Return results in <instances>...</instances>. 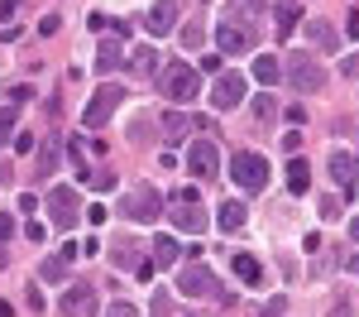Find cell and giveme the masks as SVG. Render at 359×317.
Segmentation results:
<instances>
[{
  "instance_id": "obj_3",
  "label": "cell",
  "mask_w": 359,
  "mask_h": 317,
  "mask_svg": "<svg viewBox=\"0 0 359 317\" xmlns=\"http://www.w3.org/2000/svg\"><path fill=\"white\" fill-rule=\"evenodd\" d=\"M120 101H125V86H120V82H101V86H96V96L86 101L82 125H91V130H101V125H106V120L115 115V106H120Z\"/></svg>"
},
{
  "instance_id": "obj_39",
  "label": "cell",
  "mask_w": 359,
  "mask_h": 317,
  "mask_svg": "<svg viewBox=\"0 0 359 317\" xmlns=\"http://www.w3.org/2000/svg\"><path fill=\"white\" fill-rule=\"evenodd\" d=\"M340 72H345V77H359V53L345 58V63H340Z\"/></svg>"
},
{
  "instance_id": "obj_35",
  "label": "cell",
  "mask_w": 359,
  "mask_h": 317,
  "mask_svg": "<svg viewBox=\"0 0 359 317\" xmlns=\"http://www.w3.org/2000/svg\"><path fill=\"white\" fill-rule=\"evenodd\" d=\"M91 188H101V193H106V188H115V173H106V169L91 173Z\"/></svg>"
},
{
  "instance_id": "obj_11",
  "label": "cell",
  "mask_w": 359,
  "mask_h": 317,
  "mask_svg": "<svg viewBox=\"0 0 359 317\" xmlns=\"http://www.w3.org/2000/svg\"><path fill=\"white\" fill-rule=\"evenodd\" d=\"M144 29H149L154 39H163L168 29H177V0H154V5L144 10Z\"/></svg>"
},
{
  "instance_id": "obj_28",
  "label": "cell",
  "mask_w": 359,
  "mask_h": 317,
  "mask_svg": "<svg viewBox=\"0 0 359 317\" xmlns=\"http://www.w3.org/2000/svg\"><path fill=\"white\" fill-rule=\"evenodd\" d=\"M115 269H120V274H135V269H139V250L130 245V240L115 250Z\"/></svg>"
},
{
  "instance_id": "obj_10",
  "label": "cell",
  "mask_w": 359,
  "mask_h": 317,
  "mask_svg": "<svg viewBox=\"0 0 359 317\" xmlns=\"http://www.w3.org/2000/svg\"><path fill=\"white\" fill-rule=\"evenodd\" d=\"M187 169L196 173V178H216L221 173V149L211 140H192V149H187Z\"/></svg>"
},
{
  "instance_id": "obj_13",
  "label": "cell",
  "mask_w": 359,
  "mask_h": 317,
  "mask_svg": "<svg viewBox=\"0 0 359 317\" xmlns=\"http://www.w3.org/2000/svg\"><path fill=\"white\" fill-rule=\"evenodd\" d=\"M62 313H72V317L96 313V288L91 284H72L67 293H62Z\"/></svg>"
},
{
  "instance_id": "obj_40",
  "label": "cell",
  "mask_w": 359,
  "mask_h": 317,
  "mask_svg": "<svg viewBox=\"0 0 359 317\" xmlns=\"http://www.w3.org/2000/svg\"><path fill=\"white\" fill-rule=\"evenodd\" d=\"M5 235H15V216H10V212H0V240H5Z\"/></svg>"
},
{
  "instance_id": "obj_22",
  "label": "cell",
  "mask_w": 359,
  "mask_h": 317,
  "mask_svg": "<svg viewBox=\"0 0 359 317\" xmlns=\"http://www.w3.org/2000/svg\"><path fill=\"white\" fill-rule=\"evenodd\" d=\"M120 63H125V53H120V44H101V48H96V72H101V77H111L115 67H120Z\"/></svg>"
},
{
  "instance_id": "obj_16",
  "label": "cell",
  "mask_w": 359,
  "mask_h": 317,
  "mask_svg": "<svg viewBox=\"0 0 359 317\" xmlns=\"http://www.w3.org/2000/svg\"><path fill=\"white\" fill-rule=\"evenodd\" d=\"M331 178L345 188V198H350V188H355V178H359V159L355 154H331Z\"/></svg>"
},
{
  "instance_id": "obj_5",
  "label": "cell",
  "mask_w": 359,
  "mask_h": 317,
  "mask_svg": "<svg viewBox=\"0 0 359 317\" xmlns=\"http://www.w3.org/2000/svg\"><path fill=\"white\" fill-rule=\"evenodd\" d=\"M125 221H158L163 216V198L154 193V188H135L130 198H120V207H115Z\"/></svg>"
},
{
  "instance_id": "obj_1",
  "label": "cell",
  "mask_w": 359,
  "mask_h": 317,
  "mask_svg": "<svg viewBox=\"0 0 359 317\" xmlns=\"http://www.w3.org/2000/svg\"><path fill=\"white\" fill-rule=\"evenodd\" d=\"M158 91L172 106H192L196 96H201V77H196L192 63H163L158 67Z\"/></svg>"
},
{
  "instance_id": "obj_29",
  "label": "cell",
  "mask_w": 359,
  "mask_h": 317,
  "mask_svg": "<svg viewBox=\"0 0 359 317\" xmlns=\"http://www.w3.org/2000/svg\"><path fill=\"white\" fill-rule=\"evenodd\" d=\"M177 39H182V48L192 53V48H201V39H206V34H201V25L192 20V25H182V29H177Z\"/></svg>"
},
{
  "instance_id": "obj_4",
  "label": "cell",
  "mask_w": 359,
  "mask_h": 317,
  "mask_svg": "<svg viewBox=\"0 0 359 317\" xmlns=\"http://www.w3.org/2000/svg\"><path fill=\"white\" fill-rule=\"evenodd\" d=\"M230 178L245 188V193H259V188H269V159H259V154H230Z\"/></svg>"
},
{
  "instance_id": "obj_2",
  "label": "cell",
  "mask_w": 359,
  "mask_h": 317,
  "mask_svg": "<svg viewBox=\"0 0 359 317\" xmlns=\"http://www.w3.org/2000/svg\"><path fill=\"white\" fill-rule=\"evenodd\" d=\"M168 216H172V226L182 231V235H201L206 231V207L196 202V193L192 188H182V193H172V202H168Z\"/></svg>"
},
{
  "instance_id": "obj_6",
  "label": "cell",
  "mask_w": 359,
  "mask_h": 317,
  "mask_svg": "<svg viewBox=\"0 0 359 317\" xmlns=\"http://www.w3.org/2000/svg\"><path fill=\"white\" fill-rule=\"evenodd\" d=\"M283 72H287V82L297 86V91H321V86H326V72H321V63H316V58H306V53H287Z\"/></svg>"
},
{
  "instance_id": "obj_33",
  "label": "cell",
  "mask_w": 359,
  "mask_h": 317,
  "mask_svg": "<svg viewBox=\"0 0 359 317\" xmlns=\"http://www.w3.org/2000/svg\"><path fill=\"white\" fill-rule=\"evenodd\" d=\"M283 308H287V298L278 293V298H269V303H264V313H259V317H278V313H283Z\"/></svg>"
},
{
  "instance_id": "obj_25",
  "label": "cell",
  "mask_w": 359,
  "mask_h": 317,
  "mask_svg": "<svg viewBox=\"0 0 359 317\" xmlns=\"http://www.w3.org/2000/svg\"><path fill=\"white\" fill-rule=\"evenodd\" d=\"M254 77H259L264 86H273L278 77H283V63H278V58H269V53H264V58H254Z\"/></svg>"
},
{
  "instance_id": "obj_21",
  "label": "cell",
  "mask_w": 359,
  "mask_h": 317,
  "mask_svg": "<svg viewBox=\"0 0 359 317\" xmlns=\"http://www.w3.org/2000/svg\"><path fill=\"white\" fill-rule=\"evenodd\" d=\"M287 188H292V198H302L306 188H311V169H306V159H287Z\"/></svg>"
},
{
  "instance_id": "obj_37",
  "label": "cell",
  "mask_w": 359,
  "mask_h": 317,
  "mask_svg": "<svg viewBox=\"0 0 359 317\" xmlns=\"http://www.w3.org/2000/svg\"><path fill=\"white\" fill-rule=\"evenodd\" d=\"M168 313V288H154V317Z\"/></svg>"
},
{
  "instance_id": "obj_12",
  "label": "cell",
  "mask_w": 359,
  "mask_h": 317,
  "mask_svg": "<svg viewBox=\"0 0 359 317\" xmlns=\"http://www.w3.org/2000/svg\"><path fill=\"white\" fill-rule=\"evenodd\" d=\"M216 48H221V53H249V48H254V34H249V25L225 20V25L216 29Z\"/></svg>"
},
{
  "instance_id": "obj_9",
  "label": "cell",
  "mask_w": 359,
  "mask_h": 317,
  "mask_svg": "<svg viewBox=\"0 0 359 317\" xmlns=\"http://www.w3.org/2000/svg\"><path fill=\"white\" fill-rule=\"evenodd\" d=\"M48 216H53V226L57 231H72L77 226V212H82V202H77V188H53L48 193Z\"/></svg>"
},
{
  "instance_id": "obj_20",
  "label": "cell",
  "mask_w": 359,
  "mask_h": 317,
  "mask_svg": "<svg viewBox=\"0 0 359 317\" xmlns=\"http://www.w3.org/2000/svg\"><path fill=\"white\" fill-rule=\"evenodd\" d=\"M158 67H163V63L154 53V44H139L135 58H130V72H135V77H149V72H158Z\"/></svg>"
},
{
  "instance_id": "obj_38",
  "label": "cell",
  "mask_w": 359,
  "mask_h": 317,
  "mask_svg": "<svg viewBox=\"0 0 359 317\" xmlns=\"http://www.w3.org/2000/svg\"><path fill=\"white\" fill-rule=\"evenodd\" d=\"M29 308H34V313H43V288H39V284H29Z\"/></svg>"
},
{
  "instance_id": "obj_24",
  "label": "cell",
  "mask_w": 359,
  "mask_h": 317,
  "mask_svg": "<svg viewBox=\"0 0 359 317\" xmlns=\"http://www.w3.org/2000/svg\"><path fill=\"white\" fill-rule=\"evenodd\" d=\"M230 264H235V274H240L245 284H264V264H259L254 255H235Z\"/></svg>"
},
{
  "instance_id": "obj_42",
  "label": "cell",
  "mask_w": 359,
  "mask_h": 317,
  "mask_svg": "<svg viewBox=\"0 0 359 317\" xmlns=\"http://www.w3.org/2000/svg\"><path fill=\"white\" fill-rule=\"evenodd\" d=\"M350 240H355V245H359V216H355V221H350Z\"/></svg>"
},
{
  "instance_id": "obj_30",
  "label": "cell",
  "mask_w": 359,
  "mask_h": 317,
  "mask_svg": "<svg viewBox=\"0 0 359 317\" xmlns=\"http://www.w3.org/2000/svg\"><path fill=\"white\" fill-rule=\"evenodd\" d=\"M230 5H235V25H245V20H254L264 10V0H230Z\"/></svg>"
},
{
  "instance_id": "obj_19",
  "label": "cell",
  "mask_w": 359,
  "mask_h": 317,
  "mask_svg": "<svg viewBox=\"0 0 359 317\" xmlns=\"http://www.w3.org/2000/svg\"><path fill=\"white\" fill-rule=\"evenodd\" d=\"M273 15H278V39H287V34L297 29V20H302V5H297V0H278Z\"/></svg>"
},
{
  "instance_id": "obj_32",
  "label": "cell",
  "mask_w": 359,
  "mask_h": 317,
  "mask_svg": "<svg viewBox=\"0 0 359 317\" xmlns=\"http://www.w3.org/2000/svg\"><path fill=\"white\" fill-rule=\"evenodd\" d=\"M106 317H139V308H135V303H111Z\"/></svg>"
},
{
  "instance_id": "obj_31",
  "label": "cell",
  "mask_w": 359,
  "mask_h": 317,
  "mask_svg": "<svg viewBox=\"0 0 359 317\" xmlns=\"http://www.w3.org/2000/svg\"><path fill=\"white\" fill-rule=\"evenodd\" d=\"M15 125H20V111H15V106H5V111H0V144L15 140Z\"/></svg>"
},
{
  "instance_id": "obj_23",
  "label": "cell",
  "mask_w": 359,
  "mask_h": 317,
  "mask_svg": "<svg viewBox=\"0 0 359 317\" xmlns=\"http://www.w3.org/2000/svg\"><path fill=\"white\" fill-rule=\"evenodd\" d=\"M39 279H43V284H67V259L48 255L43 264H39Z\"/></svg>"
},
{
  "instance_id": "obj_15",
  "label": "cell",
  "mask_w": 359,
  "mask_h": 317,
  "mask_svg": "<svg viewBox=\"0 0 359 317\" xmlns=\"http://www.w3.org/2000/svg\"><path fill=\"white\" fill-rule=\"evenodd\" d=\"M306 44L321 48V53H331V48H340V34H335V25H326V20H306Z\"/></svg>"
},
{
  "instance_id": "obj_45",
  "label": "cell",
  "mask_w": 359,
  "mask_h": 317,
  "mask_svg": "<svg viewBox=\"0 0 359 317\" xmlns=\"http://www.w3.org/2000/svg\"><path fill=\"white\" fill-rule=\"evenodd\" d=\"M187 317H196V313H187Z\"/></svg>"
},
{
  "instance_id": "obj_8",
  "label": "cell",
  "mask_w": 359,
  "mask_h": 317,
  "mask_svg": "<svg viewBox=\"0 0 359 317\" xmlns=\"http://www.w3.org/2000/svg\"><path fill=\"white\" fill-rule=\"evenodd\" d=\"M245 96H249V77H245V72H221L216 86H211V106H216V111H235V106H245Z\"/></svg>"
},
{
  "instance_id": "obj_18",
  "label": "cell",
  "mask_w": 359,
  "mask_h": 317,
  "mask_svg": "<svg viewBox=\"0 0 359 317\" xmlns=\"http://www.w3.org/2000/svg\"><path fill=\"white\" fill-rule=\"evenodd\" d=\"M177 255H182V250H177V240H172V235H154V259H149L154 269H172Z\"/></svg>"
},
{
  "instance_id": "obj_27",
  "label": "cell",
  "mask_w": 359,
  "mask_h": 317,
  "mask_svg": "<svg viewBox=\"0 0 359 317\" xmlns=\"http://www.w3.org/2000/svg\"><path fill=\"white\" fill-rule=\"evenodd\" d=\"M216 221H221L225 231H240V226H245V207H240V202H225V207H221V216H216Z\"/></svg>"
},
{
  "instance_id": "obj_41",
  "label": "cell",
  "mask_w": 359,
  "mask_h": 317,
  "mask_svg": "<svg viewBox=\"0 0 359 317\" xmlns=\"http://www.w3.org/2000/svg\"><path fill=\"white\" fill-rule=\"evenodd\" d=\"M15 10H20V0H0V20H15Z\"/></svg>"
},
{
  "instance_id": "obj_43",
  "label": "cell",
  "mask_w": 359,
  "mask_h": 317,
  "mask_svg": "<svg viewBox=\"0 0 359 317\" xmlns=\"http://www.w3.org/2000/svg\"><path fill=\"white\" fill-rule=\"evenodd\" d=\"M5 264H10V255H5V245H0V269H5Z\"/></svg>"
},
{
  "instance_id": "obj_36",
  "label": "cell",
  "mask_w": 359,
  "mask_h": 317,
  "mask_svg": "<svg viewBox=\"0 0 359 317\" xmlns=\"http://www.w3.org/2000/svg\"><path fill=\"white\" fill-rule=\"evenodd\" d=\"M86 221H91V226H101V221H106V207H101V202H91V207H86Z\"/></svg>"
},
{
  "instance_id": "obj_14",
  "label": "cell",
  "mask_w": 359,
  "mask_h": 317,
  "mask_svg": "<svg viewBox=\"0 0 359 317\" xmlns=\"http://www.w3.org/2000/svg\"><path fill=\"white\" fill-rule=\"evenodd\" d=\"M154 120H158V135H163V144L187 140V130H192V115H187V111H163V115H154Z\"/></svg>"
},
{
  "instance_id": "obj_7",
  "label": "cell",
  "mask_w": 359,
  "mask_h": 317,
  "mask_svg": "<svg viewBox=\"0 0 359 317\" xmlns=\"http://www.w3.org/2000/svg\"><path fill=\"white\" fill-rule=\"evenodd\" d=\"M177 288H182L187 298H221V293H225L221 279H216L206 264H192V259H187V269L177 274Z\"/></svg>"
},
{
  "instance_id": "obj_44",
  "label": "cell",
  "mask_w": 359,
  "mask_h": 317,
  "mask_svg": "<svg viewBox=\"0 0 359 317\" xmlns=\"http://www.w3.org/2000/svg\"><path fill=\"white\" fill-rule=\"evenodd\" d=\"M0 317H15V313H10V303H0Z\"/></svg>"
},
{
  "instance_id": "obj_17",
  "label": "cell",
  "mask_w": 359,
  "mask_h": 317,
  "mask_svg": "<svg viewBox=\"0 0 359 317\" xmlns=\"http://www.w3.org/2000/svg\"><path fill=\"white\" fill-rule=\"evenodd\" d=\"M57 154H62V144H57V135H48V140L39 144V159H34V164H39V178H53L57 173V164H62Z\"/></svg>"
},
{
  "instance_id": "obj_26",
  "label": "cell",
  "mask_w": 359,
  "mask_h": 317,
  "mask_svg": "<svg viewBox=\"0 0 359 317\" xmlns=\"http://www.w3.org/2000/svg\"><path fill=\"white\" fill-rule=\"evenodd\" d=\"M249 111H254V120H264V125H269V120L278 115V101H273V91H264V96H254V101H249Z\"/></svg>"
},
{
  "instance_id": "obj_34",
  "label": "cell",
  "mask_w": 359,
  "mask_h": 317,
  "mask_svg": "<svg viewBox=\"0 0 359 317\" xmlns=\"http://www.w3.org/2000/svg\"><path fill=\"white\" fill-rule=\"evenodd\" d=\"M15 149H20V154H34V149H39V140L25 130V135H15Z\"/></svg>"
}]
</instances>
